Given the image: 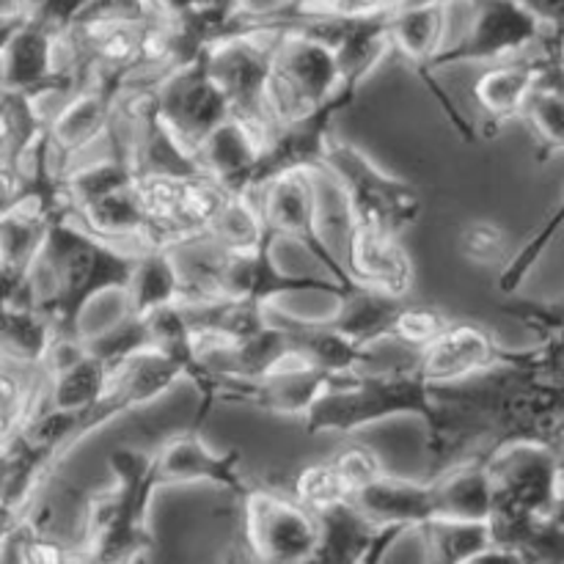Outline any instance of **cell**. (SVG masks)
I'll return each instance as SVG.
<instances>
[{
    "label": "cell",
    "mask_w": 564,
    "mask_h": 564,
    "mask_svg": "<svg viewBox=\"0 0 564 564\" xmlns=\"http://www.w3.org/2000/svg\"><path fill=\"white\" fill-rule=\"evenodd\" d=\"M138 268V253L102 240L61 215L31 270L36 306L58 323L61 336H83L80 319L102 292L124 295Z\"/></svg>",
    "instance_id": "1"
},
{
    "label": "cell",
    "mask_w": 564,
    "mask_h": 564,
    "mask_svg": "<svg viewBox=\"0 0 564 564\" xmlns=\"http://www.w3.org/2000/svg\"><path fill=\"white\" fill-rule=\"evenodd\" d=\"M116 485L88 501L86 529L72 564H138L154 545L147 512L154 490L163 488L154 466V452L116 449L110 455Z\"/></svg>",
    "instance_id": "2"
},
{
    "label": "cell",
    "mask_w": 564,
    "mask_h": 564,
    "mask_svg": "<svg viewBox=\"0 0 564 564\" xmlns=\"http://www.w3.org/2000/svg\"><path fill=\"white\" fill-rule=\"evenodd\" d=\"M438 389L424 378L416 361H411L405 367L375 372L358 369L334 378L330 389L319 397L303 422L308 435H347L394 416H419L430 430L438 422Z\"/></svg>",
    "instance_id": "3"
},
{
    "label": "cell",
    "mask_w": 564,
    "mask_h": 564,
    "mask_svg": "<svg viewBox=\"0 0 564 564\" xmlns=\"http://www.w3.org/2000/svg\"><path fill=\"white\" fill-rule=\"evenodd\" d=\"M61 187L72 220L127 251H147L149 207L143 180L119 149L110 147L108 158L64 171Z\"/></svg>",
    "instance_id": "4"
},
{
    "label": "cell",
    "mask_w": 564,
    "mask_h": 564,
    "mask_svg": "<svg viewBox=\"0 0 564 564\" xmlns=\"http://www.w3.org/2000/svg\"><path fill=\"white\" fill-rule=\"evenodd\" d=\"M494 482V543L527 554L532 534L562 496V463L549 446L518 441L485 457Z\"/></svg>",
    "instance_id": "5"
},
{
    "label": "cell",
    "mask_w": 564,
    "mask_h": 564,
    "mask_svg": "<svg viewBox=\"0 0 564 564\" xmlns=\"http://www.w3.org/2000/svg\"><path fill=\"white\" fill-rule=\"evenodd\" d=\"M275 240L253 248V251H215L209 248L204 257L182 262L187 281L185 306L209 301H240L270 306L281 295L297 292H325L330 297H345L350 286L330 275H301L286 273L273 259ZM356 290V286H352Z\"/></svg>",
    "instance_id": "6"
},
{
    "label": "cell",
    "mask_w": 564,
    "mask_h": 564,
    "mask_svg": "<svg viewBox=\"0 0 564 564\" xmlns=\"http://www.w3.org/2000/svg\"><path fill=\"white\" fill-rule=\"evenodd\" d=\"M323 176L336 182L347 207V229L402 237L422 218V196L408 180L380 169L367 152L334 138Z\"/></svg>",
    "instance_id": "7"
},
{
    "label": "cell",
    "mask_w": 564,
    "mask_h": 564,
    "mask_svg": "<svg viewBox=\"0 0 564 564\" xmlns=\"http://www.w3.org/2000/svg\"><path fill=\"white\" fill-rule=\"evenodd\" d=\"M279 31H231L204 53L209 75L226 97L231 119L264 138L275 127L270 108V75H273Z\"/></svg>",
    "instance_id": "8"
},
{
    "label": "cell",
    "mask_w": 564,
    "mask_h": 564,
    "mask_svg": "<svg viewBox=\"0 0 564 564\" xmlns=\"http://www.w3.org/2000/svg\"><path fill=\"white\" fill-rule=\"evenodd\" d=\"M270 75V108L275 124L323 108L345 88L334 50L303 31H279Z\"/></svg>",
    "instance_id": "9"
},
{
    "label": "cell",
    "mask_w": 564,
    "mask_h": 564,
    "mask_svg": "<svg viewBox=\"0 0 564 564\" xmlns=\"http://www.w3.org/2000/svg\"><path fill=\"white\" fill-rule=\"evenodd\" d=\"M471 22L457 42L446 44L433 61V75L457 64H505L532 53L545 31L538 14L521 0H468Z\"/></svg>",
    "instance_id": "10"
},
{
    "label": "cell",
    "mask_w": 564,
    "mask_h": 564,
    "mask_svg": "<svg viewBox=\"0 0 564 564\" xmlns=\"http://www.w3.org/2000/svg\"><path fill=\"white\" fill-rule=\"evenodd\" d=\"M242 499V540L264 564H308L319 545V518L295 496L248 488Z\"/></svg>",
    "instance_id": "11"
},
{
    "label": "cell",
    "mask_w": 564,
    "mask_h": 564,
    "mask_svg": "<svg viewBox=\"0 0 564 564\" xmlns=\"http://www.w3.org/2000/svg\"><path fill=\"white\" fill-rule=\"evenodd\" d=\"M207 53V50H204ZM204 53L187 64L176 66L154 83V99L163 124L182 152L196 160L198 149L224 121L231 119L226 97L209 75Z\"/></svg>",
    "instance_id": "12"
},
{
    "label": "cell",
    "mask_w": 564,
    "mask_h": 564,
    "mask_svg": "<svg viewBox=\"0 0 564 564\" xmlns=\"http://www.w3.org/2000/svg\"><path fill=\"white\" fill-rule=\"evenodd\" d=\"M358 97V88L345 86L330 102L297 119L279 121L264 138L257 171L251 180V193H259L270 182L295 171L323 174L330 141H334V121L341 110L350 108Z\"/></svg>",
    "instance_id": "13"
},
{
    "label": "cell",
    "mask_w": 564,
    "mask_h": 564,
    "mask_svg": "<svg viewBox=\"0 0 564 564\" xmlns=\"http://www.w3.org/2000/svg\"><path fill=\"white\" fill-rule=\"evenodd\" d=\"M259 196H262L259 207H262L264 224L273 231L275 240L286 237V240L301 242L323 264L330 279L341 281L350 290L358 286L347 262H341L339 253L319 235V198L312 171H295V174L279 176L268 187H262Z\"/></svg>",
    "instance_id": "14"
},
{
    "label": "cell",
    "mask_w": 564,
    "mask_h": 564,
    "mask_svg": "<svg viewBox=\"0 0 564 564\" xmlns=\"http://www.w3.org/2000/svg\"><path fill=\"white\" fill-rule=\"evenodd\" d=\"M330 383H334V375L306 367L295 358L286 361L284 367L262 375V378L218 380L202 397V411H198L193 427L202 430V422L218 402H246V405L259 408L264 413H275V416L306 419L308 411L317 405L319 397L330 389Z\"/></svg>",
    "instance_id": "15"
},
{
    "label": "cell",
    "mask_w": 564,
    "mask_h": 564,
    "mask_svg": "<svg viewBox=\"0 0 564 564\" xmlns=\"http://www.w3.org/2000/svg\"><path fill=\"white\" fill-rule=\"evenodd\" d=\"M61 47L64 42L28 14L3 20V91L42 99L69 97L77 88V77L58 58Z\"/></svg>",
    "instance_id": "16"
},
{
    "label": "cell",
    "mask_w": 564,
    "mask_h": 564,
    "mask_svg": "<svg viewBox=\"0 0 564 564\" xmlns=\"http://www.w3.org/2000/svg\"><path fill=\"white\" fill-rule=\"evenodd\" d=\"M413 361L435 389H446L505 367L507 347L482 325L452 323L433 345L413 352Z\"/></svg>",
    "instance_id": "17"
},
{
    "label": "cell",
    "mask_w": 564,
    "mask_h": 564,
    "mask_svg": "<svg viewBox=\"0 0 564 564\" xmlns=\"http://www.w3.org/2000/svg\"><path fill=\"white\" fill-rule=\"evenodd\" d=\"M182 378H185V372H182L171 358H165L163 352H135V356L127 358L121 367H116L113 372H110V383L108 389H105V394L99 397L97 405H94L91 411L80 413L77 441L91 435L94 430H99L102 424L135 411V408L160 400V397Z\"/></svg>",
    "instance_id": "18"
},
{
    "label": "cell",
    "mask_w": 564,
    "mask_h": 564,
    "mask_svg": "<svg viewBox=\"0 0 564 564\" xmlns=\"http://www.w3.org/2000/svg\"><path fill=\"white\" fill-rule=\"evenodd\" d=\"M121 97L124 94L102 83H86L50 113V149L61 174L66 160L83 154L102 138H110Z\"/></svg>",
    "instance_id": "19"
},
{
    "label": "cell",
    "mask_w": 564,
    "mask_h": 564,
    "mask_svg": "<svg viewBox=\"0 0 564 564\" xmlns=\"http://www.w3.org/2000/svg\"><path fill=\"white\" fill-rule=\"evenodd\" d=\"M154 466L163 488L207 482L237 496H246L251 488L242 477L240 452H215L196 427L171 435L165 444H160V449H154Z\"/></svg>",
    "instance_id": "20"
},
{
    "label": "cell",
    "mask_w": 564,
    "mask_h": 564,
    "mask_svg": "<svg viewBox=\"0 0 564 564\" xmlns=\"http://www.w3.org/2000/svg\"><path fill=\"white\" fill-rule=\"evenodd\" d=\"M113 369L91 352L86 336H61L44 364L47 405L69 413L91 411L105 394Z\"/></svg>",
    "instance_id": "21"
},
{
    "label": "cell",
    "mask_w": 564,
    "mask_h": 564,
    "mask_svg": "<svg viewBox=\"0 0 564 564\" xmlns=\"http://www.w3.org/2000/svg\"><path fill=\"white\" fill-rule=\"evenodd\" d=\"M352 505L375 523V527L422 529L438 521V496L433 479H402L380 474L372 482L356 490Z\"/></svg>",
    "instance_id": "22"
},
{
    "label": "cell",
    "mask_w": 564,
    "mask_h": 564,
    "mask_svg": "<svg viewBox=\"0 0 564 564\" xmlns=\"http://www.w3.org/2000/svg\"><path fill=\"white\" fill-rule=\"evenodd\" d=\"M543 66L545 55L543 42H540L532 53L505 61V64H494L488 72H482L474 83V102H477L479 113L494 127L523 116L529 99L540 88Z\"/></svg>",
    "instance_id": "23"
},
{
    "label": "cell",
    "mask_w": 564,
    "mask_h": 564,
    "mask_svg": "<svg viewBox=\"0 0 564 564\" xmlns=\"http://www.w3.org/2000/svg\"><path fill=\"white\" fill-rule=\"evenodd\" d=\"M347 268L356 284L372 286L394 297H408L416 270L411 253L402 246V237L375 235V231L347 229Z\"/></svg>",
    "instance_id": "24"
},
{
    "label": "cell",
    "mask_w": 564,
    "mask_h": 564,
    "mask_svg": "<svg viewBox=\"0 0 564 564\" xmlns=\"http://www.w3.org/2000/svg\"><path fill=\"white\" fill-rule=\"evenodd\" d=\"M275 323L286 330L292 347V358L306 367L341 378L369 367V350L358 347L345 334L330 325V319H303L290 314H275Z\"/></svg>",
    "instance_id": "25"
},
{
    "label": "cell",
    "mask_w": 564,
    "mask_h": 564,
    "mask_svg": "<svg viewBox=\"0 0 564 564\" xmlns=\"http://www.w3.org/2000/svg\"><path fill=\"white\" fill-rule=\"evenodd\" d=\"M262 141L242 121L229 119L204 141L196 163L204 176L215 180L231 193H251L253 171H257Z\"/></svg>",
    "instance_id": "26"
},
{
    "label": "cell",
    "mask_w": 564,
    "mask_h": 564,
    "mask_svg": "<svg viewBox=\"0 0 564 564\" xmlns=\"http://www.w3.org/2000/svg\"><path fill=\"white\" fill-rule=\"evenodd\" d=\"M187 297L185 268L180 251L171 248H147L138 253V268L124 292L127 312L149 317L169 306H180Z\"/></svg>",
    "instance_id": "27"
},
{
    "label": "cell",
    "mask_w": 564,
    "mask_h": 564,
    "mask_svg": "<svg viewBox=\"0 0 564 564\" xmlns=\"http://www.w3.org/2000/svg\"><path fill=\"white\" fill-rule=\"evenodd\" d=\"M430 479L438 496V521H490L494 482L485 460H463Z\"/></svg>",
    "instance_id": "28"
},
{
    "label": "cell",
    "mask_w": 564,
    "mask_h": 564,
    "mask_svg": "<svg viewBox=\"0 0 564 564\" xmlns=\"http://www.w3.org/2000/svg\"><path fill=\"white\" fill-rule=\"evenodd\" d=\"M336 303H339V308H336L334 317H328L330 325L350 341H356L358 347L369 350L375 341L389 339L402 308L408 306V297L386 295L372 286L358 284L356 290H350Z\"/></svg>",
    "instance_id": "29"
},
{
    "label": "cell",
    "mask_w": 564,
    "mask_h": 564,
    "mask_svg": "<svg viewBox=\"0 0 564 564\" xmlns=\"http://www.w3.org/2000/svg\"><path fill=\"white\" fill-rule=\"evenodd\" d=\"M319 545L308 564H356L383 527H375L352 501L319 512Z\"/></svg>",
    "instance_id": "30"
},
{
    "label": "cell",
    "mask_w": 564,
    "mask_h": 564,
    "mask_svg": "<svg viewBox=\"0 0 564 564\" xmlns=\"http://www.w3.org/2000/svg\"><path fill=\"white\" fill-rule=\"evenodd\" d=\"M3 356L22 367L44 369L55 341L61 339L58 323L39 306H3Z\"/></svg>",
    "instance_id": "31"
},
{
    "label": "cell",
    "mask_w": 564,
    "mask_h": 564,
    "mask_svg": "<svg viewBox=\"0 0 564 564\" xmlns=\"http://www.w3.org/2000/svg\"><path fill=\"white\" fill-rule=\"evenodd\" d=\"M270 240H275V235L264 224L262 207L253 202V193H229L209 224L202 246L215 251H253Z\"/></svg>",
    "instance_id": "32"
},
{
    "label": "cell",
    "mask_w": 564,
    "mask_h": 564,
    "mask_svg": "<svg viewBox=\"0 0 564 564\" xmlns=\"http://www.w3.org/2000/svg\"><path fill=\"white\" fill-rule=\"evenodd\" d=\"M424 538L427 564H466L494 543L488 523L474 521H433L416 529Z\"/></svg>",
    "instance_id": "33"
},
{
    "label": "cell",
    "mask_w": 564,
    "mask_h": 564,
    "mask_svg": "<svg viewBox=\"0 0 564 564\" xmlns=\"http://www.w3.org/2000/svg\"><path fill=\"white\" fill-rule=\"evenodd\" d=\"M562 231H564V193H562L560 202H556V207L549 213V218H545L543 224L534 229V235L529 237L521 248H518L516 257H512L510 262L501 268L499 281H496V286H499L501 295H512V292L521 290L523 281H527L529 273L538 268V262L543 259V253L554 246V240L562 235Z\"/></svg>",
    "instance_id": "34"
},
{
    "label": "cell",
    "mask_w": 564,
    "mask_h": 564,
    "mask_svg": "<svg viewBox=\"0 0 564 564\" xmlns=\"http://www.w3.org/2000/svg\"><path fill=\"white\" fill-rule=\"evenodd\" d=\"M86 345L91 347V352H97L110 369L121 367V364H124L127 358L135 356V352L152 350L147 319L127 312V308L110 328L99 330V334L94 336H86Z\"/></svg>",
    "instance_id": "35"
},
{
    "label": "cell",
    "mask_w": 564,
    "mask_h": 564,
    "mask_svg": "<svg viewBox=\"0 0 564 564\" xmlns=\"http://www.w3.org/2000/svg\"><path fill=\"white\" fill-rule=\"evenodd\" d=\"M292 496H295L303 507H308L314 516L330 510V507L352 501L350 485L345 482V477H341V471L336 468L334 460L314 463V466L303 468V471L297 474L295 485H292Z\"/></svg>",
    "instance_id": "36"
},
{
    "label": "cell",
    "mask_w": 564,
    "mask_h": 564,
    "mask_svg": "<svg viewBox=\"0 0 564 564\" xmlns=\"http://www.w3.org/2000/svg\"><path fill=\"white\" fill-rule=\"evenodd\" d=\"M523 119L534 130V158L538 163H545L556 152H564V97L551 88L540 86L529 99Z\"/></svg>",
    "instance_id": "37"
},
{
    "label": "cell",
    "mask_w": 564,
    "mask_h": 564,
    "mask_svg": "<svg viewBox=\"0 0 564 564\" xmlns=\"http://www.w3.org/2000/svg\"><path fill=\"white\" fill-rule=\"evenodd\" d=\"M452 319L446 317L441 308L427 306V303H411L402 308L400 319L391 328L389 339L400 341L402 347H408L411 352L424 350V347L433 345L438 336H444V330L449 328Z\"/></svg>",
    "instance_id": "38"
},
{
    "label": "cell",
    "mask_w": 564,
    "mask_h": 564,
    "mask_svg": "<svg viewBox=\"0 0 564 564\" xmlns=\"http://www.w3.org/2000/svg\"><path fill=\"white\" fill-rule=\"evenodd\" d=\"M460 253L479 268H505L507 231L494 220H474L463 229Z\"/></svg>",
    "instance_id": "39"
},
{
    "label": "cell",
    "mask_w": 564,
    "mask_h": 564,
    "mask_svg": "<svg viewBox=\"0 0 564 564\" xmlns=\"http://www.w3.org/2000/svg\"><path fill=\"white\" fill-rule=\"evenodd\" d=\"M330 460L336 463V468L341 471L345 482L350 485L352 496H356V490H361L364 485H369L375 477H380V474L386 471L383 463L378 460V455H375L372 449H367V446H350V449L339 452V455L330 457Z\"/></svg>",
    "instance_id": "40"
},
{
    "label": "cell",
    "mask_w": 564,
    "mask_h": 564,
    "mask_svg": "<svg viewBox=\"0 0 564 564\" xmlns=\"http://www.w3.org/2000/svg\"><path fill=\"white\" fill-rule=\"evenodd\" d=\"M543 77H540V86L551 88L560 97H564V31L562 28H549L543 39Z\"/></svg>",
    "instance_id": "41"
},
{
    "label": "cell",
    "mask_w": 564,
    "mask_h": 564,
    "mask_svg": "<svg viewBox=\"0 0 564 564\" xmlns=\"http://www.w3.org/2000/svg\"><path fill=\"white\" fill-rule=\"evenodd\" d=\"M452 0H380L383 11L394 9H416V6H449Z\"/></svg>",
    "instance_id": "42"
},
{
    "label": "cell",
    "mask_w": 564,
    "mask_h": 564,
    "mask_svg": "<svg viewBox=\"0 0 564 564\" xmlns=\"http://www.w3.org/2000/svg\"><path fill=\"white\" fill-rule=\"evenodd\" d=\"M551 391H554L556 402H560V405H564V389H554V386H551Z\"/></svg>",
    "instance_id": "43"
},
{
    "label": "cell",
    "mask_w": 564,
    "mask_h": 564,
    "mask_svg": "<svg viewBox=\"0 0 564 564\" xmlns=\"http://www.w3.org/2000/svg\"><path fill=\"white\" fill-rule=\"evenodd\" d=\"M560 308H562V314H564V301H562V303H560Z\"/></svg>",
    "instance_id": "44"
}]
</instances>
